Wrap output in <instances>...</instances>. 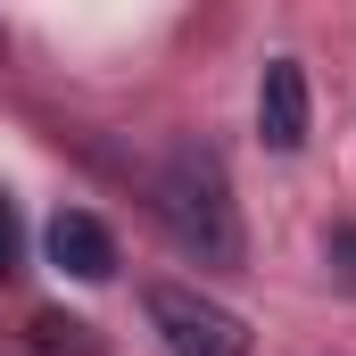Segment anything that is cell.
I'll return each mask as SVG.
<instances>
[{"instance_id":"obj_1","label":"cell","mask_w":356,"mask_h":356,"mask_svg":"<svg viewBox=\"0 0 356 356\" xmlns=\"http://www.w3.org/2000/svg\"><path fill=\"white\" fill-rule=\"evenodd\" d=\"M149 199L166 216V232L182 241V257L199 266H241V207H232V175L207 141H175L149 175Z\"/></svg>"},{"instance_id":"obj_2","label":"cell","mask_w":356,"mask_h":356,"mask_svg":"<svg viewBox=\"0 0 356 356\" xmlns=\"http://www.w3.org/2000/svg\"><path fill=\"white\" fill-rule=\"evenodd\" d=\"M141 315H149V332H158L166 356H249V323L224 298H207L199 282H149Z\"/></svg>"},{"instance_id":"obj_3","label":"cell","mask_w":356,"mask_h":356,"mask_svg":"<svg viewBox=\"0 0 356 356\" xmlns=\"http://www.w3.org/2000/svg\"><path fill=\"white\" fill-rule=\"evenodd\" d=\"M257 141L282 158L307 141V67L298 58H266V75H257Z\"/></svg>"},{"instance_id":"obj_4","label":"cell","mask_w":356,"mask_h":356,"mask_svg":"<svg viewBox=\"0 0 356 356\" xmlns=\"http://www.w3.org/2000/svg\"><path fill=\"white\" fill-rule=\"evenodd\" d=\"M42 241H50V266L75 273V282H108V273H116V232H108L91 207H58Z\"/></svg>"},{"instance_id":"obj_5","label":"cell","mask_w":356,"mask_h":356,"mask_svg":"<svg viewBox=\"0 0 356 356\" xmlns=\"http://www.w3.org/2000/svg\"><path fill=\"white\" fill-rule=\"evenodd\" d=\"M25 348L33 356H99V340H91V323H75V315H33L25 323Z\"/></svg>"},{"instance_id":"obj_6","label":"cell","mask_w":356,"mask_h":356,"mask_svg":"<svg viewBox=\"0 0 356 356\" xmlns=\"http://www.w3.org/2000/svg\"><path fill=\"white\" fill-rule=\"evenodd\" d=\"M17 249H25V241H17V207H8V191H0V273L17 266Z\"/></svg>"},{"instance_id":"obj_7","label":"cell","mask_w":356,"mask_h":356,"mask_svg":"<svg viewBox=\"0 0 356 356\" xmlns=\"http://www.w3.org/2000/svg\"><path fill=\"white\" fill-rule=\"evenodd\" d=\"M332 257H340V273H348V282H356V232H348V224L332 232Z\"/></svg>"}]
</instances>
